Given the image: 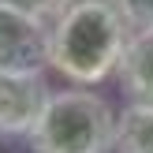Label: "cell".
<instances>
[{
  "label": "cell",
  "instance_id": "cell-1",
  "mask_svg": "<svg viewBox=\"0 0 153 153\" xmlns=\"http://www.w3.org/2000/svg\"><path fill=\"white\" fill-rule=\"evenodd\" d=\"M131 30L120 0H71L49 26V67L75 86H97L116 75Z\"/></svg>",
  "mask_w": 153,
  "mask_h": 153
},
{
  "label": "cell",
  "instance_id": "cell-2",
  "mask_svg": "<svg viewBox=\"0 0 153 153\" xmlns=\"http://www.w3.org/2000/svg\"><path fill=\"white\" fill-rule=\"evenodd\" d=\"M116 134V112L90 86H67L49 94L41 120L26 134L34 153H108Z\"/></svg>",
  "mask_w": 153,
  "mask_h": 153
},
{
  "label": "cell",
  "instance_id": "cell-3",
  "mask_svg": "<svg viewBox=\"0 0 153 153\" xmlns=\"http://www.w3.org/2000/svg\"><path fill=\"white\" fill-rule=\"evenodd\" d=\"M52 22L0 0V71H45Z\"/></svg>",
  "mask_w": 153,
  "mask_h": 153
},
{
  "label": "cell",
  "instance_id": "cell-4",
  "mask_svg": "<svg viewBox=\"0 0 153 153\" xmlns=\"http://www.w3.org/2000/svg\"><path fill=\"white\" fill-rule=\"evenodd\" d=\"M49 94L45 71H0V138L30 134Z\"/></svg>",
  "mask_w": 153,
  "mask_h": 153
},
{
  "label": "cell",
  "instance_id": "cell-5",
  "mask_svg": "<svg viewBox=\"0 0 153 153\" xmlns=\"http://www.w3.org/2000/svg\"><path fill=\"white\" fill-rule=\"evenodd\" d=\"M116 79L127 101L153 105V30H131L127 49L116 67Z\"/></svg>",
  "mask_w": 153,
  "mask_h": 153
},
{
  "label": "cell",
  "instance_id": "cell-6",
  "mask_svg": "<svg viewBox=\"0 0 153 153\" xmlns=\"http://www.w3.org/2000/svg\"><path fill=\"white\" fill-rule=\"evenodd\" d=\"M112 149L116 153H153V105L127 101V108L116 116Z\"/></svg>",
  "mask_w": 153,
  "mask_h": 153
},
{
  "label": "cell",
  "instance_id": "cell-7",
  "mask_svg": "<svg viewBox=\"0 0 153 153\" xmlns=\"http://www.w3.org/2000/svg\"><path fill=\"white\" fill-rule=\"evenodd\" d=\"M4 4L22 7V11L37 15V19H45V22H56L60 15L67 11V4H71V0H4Z\"/></svg>",
  "mask_w": 153,
  "mask_h": 153
},
{
  "label": "cell",
  "instance_id": "cell-8",
  "mask_svg": "<svg viewBox=\"0 0 153 153\" xmlns=\"http://www.w3.org/2000/svg\"><path fill=\"white\" fill-rule=\"evenodd\" d=\"M120 7L134 30H153V0H120Z\"/></svg>",
  "mask_w": 153,
  "mask_h": 153
}]
</instances>
